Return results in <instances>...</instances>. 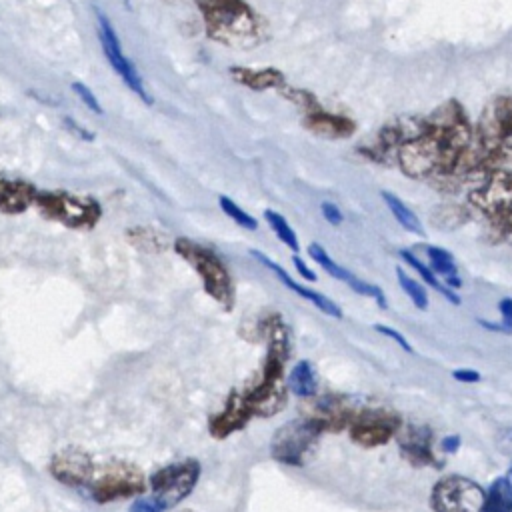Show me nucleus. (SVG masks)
<instances>
[{
  "label": "nucleus",
  "mask_w": 512,
  "mask_h": 512,
  "mask_svg": "<svg viewBox=\"0 0 512 512\" xmlns=\"http://www.w3.org/2000/svg\"><path fill=\"white\" fill-rule=\"evenodd\" d=\"M320 210H322V216H324V220H326L328 224H334V226H340V224H342L344 214H342V210H340L334 202L324 200V202L320 204Z\"/></svg>",
  "instance_id": "473e14b6"
},
{
  "label": "nucleus",
  "mask_w": 512,
  "mask_h": 512,
  "mask_svg": "<svg viewBox=\"0 0 512 512\" xmlns=\"http://www.w3.org/2000/svg\"><path fill=\"white\" fill-rule=\"evenodd\" d=\"M452 378L458 380V382H462V384H476V382H480L482 376H480V372L474 370V368H458V370L452 372Z\"/></svg>",
  "instance_id": "f704fd0d"
},
{
  "label": "nucleus",
  "mask_w": 512,
  "mask_h": 512,
  "mask_svg": "<svg viewBox=\"0 0 512 512\" xmlns=\"http://www.w3.org/2000/svg\"><path fill=\"white\" fill-rule=\"evenodd\" d=\"M470 200L496 220L512 212V170L496 168L470 192Z\"/></svg>",
  "instance_id": "9b49d317"
},
{
  "label": "nucleus",
  "mask_w": 512,
  "mask_h": 512,
  "mask_svg": "<svg viewBox=\"0 0 512 512\" xmlns=\"http://www.w3.org/2000/svg\"><path fill=\"white\" fill-rule=\"evenodd\" d=\"M380 196H382L384 204L388 206V210L392 212L394 220H396L406 232H412V234H416V236H422V234H424L422 222H420V218L416 216V212H414L412 208H408L396 194H392V192H388V190H382Z\"/></svg>",
  "instance_id": "b1692460"
},
{
  "label": "nucleus",
  "mask_w": 512,
  "mask_h": 512,
  "mask_svg": "<svg viewBox=\"0 0 512 512\" xmlns=\"http://www.w3.org/2000/svg\"><path fill=\"white\" fill-rule=\"evenodd\" d=\"M292 264H294V268L298 270V274H300L304 280H312V282L316 280L314 270H312V268H308V264H306L300 256H296V254H294V256H292Z\"/></svg>",
  "instance_id": "e433bc0d"
},
{
  "label": "nucleus",
  "mask_w": 512,
  "mask_h": 512,
  "mask_svg": "<svg viewBox=\"0 0 512 512\" xmlns=\"http://www.w3.org/2000/svg\"><path fill=\"white\" fill-rule=\"evenodd\" d=\"M358 410L360 408L356 406V402L352 398H348L344 394H326V396L314 398L310 412L306 416L312 418L322 428V432H326V430L340 432L342 428L350 426V422Z\"/></svg>",
  "instance_id": "ddd939ff"
},
{
  "label": "nucleus",
  "mask_w": 512,
  "mask_h": 512,
  "mask_svg": "<svg viewBox=\"0 0 512 512\" xmlns=\"http://www.w3.org/2000/svg\"><path fill=\"white\" fill-rule=\"evenodd\" d=\"M308 256H310L322 270H326L332 278H336V280L348 284V286H350L356 294H360V296L374 298L380 308H386V296H384V292H382L380 286H374V284H370V282L360 280L358 276H354L350 270H346L344 266H340L318 242H312V244L308 246Z\"/></svg>",
  "instance_id": "dca6fc26"
},
{
  "label": "nucleus",
  "mask_w": 512,
  "mask_h": 512,
  "mask_svg": "<svg viewBox=\"0 0 512 512\" xmlns=\"http://www.w3.org/2000/svg\"><path fill=\"white\" fill-rule=\"evenodd\" d=\"M38 188L32 182L0 176V212L22 214L36 204Z\"/></svg>",
  "instance_id": "6ab92c4d"
},
{
  "label": "nucleus",
  "mask_w": 512,
  "mask_h": 512,
  "mask_svg": "<svg viewBox=\"0 0 512 512\" xmlns=\"http://www.w3.org/2000/svg\"><path fill=\"white\" fill-rule=\"evenodd\" d=\"M484 488L466 476H444L430 492L434 512H482Z\"/></svg>",
  "instance_id": "0eeeda50"
},
{
  "label": "nucleus",
  "mask_w": 512,
  "mask_h": 512,
  "mask_svg": "<svg viewBox=\"0 0 512 512\" xmlns=\"http://www.w3.org/2000/svg\"><path fill=\"white\" fill-rule=\"evenodd\" d=\"M498 312L502 316V326L512 332V298H502L498 302Z\"/></svg>",
  "instance_id": "c9c22d12"
},
{
  "label": "nucleus",
  "mask_w": 512,
  "mask_h": 512,
  "mask_svg": "<svg viewBox=\"0 0 512 512\" xmlns=\"http://www.w3.org/2000/svg\"><path fill=\"white\" fill-rule=\"evenodd\" d=\"M264 220L268 222V226L272 228V232L276 234V238H278L286 248H290L292 252L298 254V250H300V240H298L294 228L288 224V220H286L280 212H276V210H272V208H266V210H264Z\"/></svg>",
  "instance_id": "bb28decb"
},
{
  "label": "nucleus",
  "mask_w": 512,
  "mask_h": 512,
  "mask_svg": "<svg viewBox=\"0 0 512 512\" xmlns=\"http://www.w3.org/2000/svg\"><path fill=\"white\" fill-rule=\"evenodd\" d=\"M130 242L134 244V246H138V248H146V250H150V248H154V250H162L164 246H166V242H164V238H160V234L158 232H152V230H130Z\"/></svg>",
  "instance_id": "c756f323"
},
{
  "label": "nucleus",
  "mask_w": 512,
  "mask_h": 512,
  "mask_svg": "<svg viewBox=\"0 0 512 512\" xmlns=\"http://www.w3.org/2000/svg\"><path fill=\"white\" fill-rule=\"evenodd\" d=\"M396 438L400 452L408 462H412L414 466H436L430 428L422 424H402Z\"/></svg>",
  "instance_id": "f3484780"
},
{
  "label": "nucleus",
  "mask_w": 512,
  "mask_h": 512,
  "mask_svg": "<svg viewBox=\"0 0 512 512\" xmlns=\"http://www.w3.org/2000/svg\"><path fill=\"white\" fill-rule=\"evenodd\" d=\"M130 512H164L156 500L150 496V498H144V496H138L134 498V502L130 504Z\"/></svg>",
  "instance_id": "72a5a7b5"
},
{
  "label": "nucleus",
  "mask_w": 512,
  "mask_h": 512,
  "mask_svg": "<svg viewBox=\"0 0 512 512\" xmlns=\"http://www.w3.org/2000/svg\"><path fill=\"white\" fill-rule=\"evenodd\" d=\"M402 426V420L396 412L388 408H360L356 416L352 418L348 430L350 438L364 446V448H376L386 442H390Z\"/></svg>",
  "instance_id": "1a4fd4ad"
},
{
  "label": "nucleus",
  "mask_w": 512,
  "mask_h": 512,
  "mask_svg": "<svg viewBox=\"0 0 512 512\" xmlns=\"http://www.w3.org/2000/svg\"><path fill=\"white\" fill-rule=\"evenodd\" d=\"M206 34L230 48H254L266 38V20L244 0H206L198 2Z\"/></svg>",
  "instance_id": "f257e3e1"
},
{
  "label": "nucleus",
  "mask_w": 512,
  "mask_h": 512,
  "mask_svg": "<svg viewBox=\"0 0 512 512\" xmlns=\"http://www.w3.org/2000/svg\"><path fill=\"white\" fill-rule=\"evenodd\" d=\"M96 26H98V38H100V46L104 50V56L108 60V64L112 66V70L122 78V82L146 104H152V96L148 94L144 80L140 76V72L136 70V66L132 64V60L128 56H124L122 46L118 42L116 30L110 24L108 16L102 10H96Z\"/></svg>",
  "instance_id": "6e6552de"
},
{
  "label": "nucleus",
  "mask_w": 512,
  "mask_h": 512,
  "mask_svg": "<svg viewBox=\"0 0 512 512\" xmlns=\"http://www.w3.org/2000/svg\"><path fill=\"white\" fill-rule=\"evenodd\" d=\"M182 512H196V510H182Z\"/></svg>",
  "instance_id": "ea45409f"
},
{
  "label": "nucleus",
  "mask_w": 512,
  "mask_h": 512,
  "mask_svg": "<svg viewBox=\"0 0 512 512\" xmlns=\"http://www.w3.org/2000/svg\"><path fill=\"white\" fill-rule=\"evenodd\" d=\"M252 418V412L246 402L244 390H232L220 412L212 414L208 420V432L212 438H228L230 434L242 430Z\"/></svg>",
  "instance_id": "2eb2a0df"
},
{
  "label": "nucleus",
  "mask_w": 512,
  "mask_h": 512,
  "mask_svg": "<svg viewBox=\"0 0 512 512\" xmlns=\"http://www.w3.org/2000/svg\"><path fill=\"white\" fill-rule=\"evenodd\" d=\"M396 278H398V284L404 290V294L410 298V302L418 310H426L428 308V292H426L424 284H420L416 278L408 276L400 266L396 268Z\"/></svg>",
  "instance_id": "cd10ccee"
},
{
  "label": "nucleus",
  "mask_w": 512,
  "mask_h": 512,
  "mask_svg": "<svg viewBox=\"0 0 512 512\" xmlns=\"http://www.w3.org/2000/svg\"><path fill=\"white\" fill-rule=\"evenodd\" d=\"M428 266L436 276H442V284L450 290H456L462 286V278L458 276V268L454 262V256L440 248V246H426Z\"/></svg>",
  "instance_id": "4be33fe9"
},
{
  "label": "nucleus",
  "mask_w": 512,
  "mask_h": 512,
  "mask_svg": "<svg viewBox=\"0 0 512 512\" xmlns=\"http://www.w3.org/2000/svg\"><path fill=\"white\" fill-rule=\"evenodd\" d=\"M482 512H512V480L510 478H496L486 494Z\"/></svg>",
  "instance_id": "393cba45"
},
{
  "label": "nucleus",
  "mask_w": 512,
  "mask_h": 512,
  "mask_svg": "<svg viewBox=\"0 0 512 512\" xmlns=\"http://www.w3.org/2000/svg\"><path fill=\"white\" fill-rule=\"evenodd\" d=\"M374 330L376 332H380V334H384V336H388L390 340H394L402 350H406V352H414V348L410 346V342L396 330V328H390V326H384V324H374Z\"/></svg>",
  "instance_id": "2f4dec72"
},
{
  "label": "nucleus",
  "mask_w": 512,
  "mask_h": 512,
  "mask_svg": "<svg viewBox=\"0 0 512 512\" xmlns=\"http://www.w3.org/2000/svg\"><path fill=\"white\" fill-rule=\"evenodd\" d=\"M306 128L322 138H346L354 132L356 126L352 120L338 116V114L324 112L320 108L316 112L306 114Z\"/></svg>",
  "instance_id": "412c9836"
},
{
  "label": "nucleus",
  "mask_w": 512,
  "mask_h": 512,
  "mask_svg": "<svg viewBox=\"0 0 512 512\" xmlns=\"http://www.w3.org/2000/svg\"><path fill=\"white\" fill-rule=\"evenodd\" d=\"M250 256H254L262 266H266L272 274H276V278H278L288 290H292V292H296L298 296H302L304 300L312 302V304H314L318 310H322L324 314H328V316H332V318H342V310H340V306H338L334 300H330L328 296H324V294H320V292H316V290H312V288H306V286L298 284L296 280H292V276H290L280 264H276L270 256H266V254L260 252V250H250Z\"/></svg>",
  "instance_id": "a211bd4d"
},
{
  "label": "nucleus",
  "mask_w": 512,
  "mask_h": 512,
  "mask_svg": "<svg viewBox=\"0 0 512 512\" xmlns=\"http://www.w3.org/2000/svg\"><path fill=\"white\" fill-rule=\"evenodd\" d=\"M124 2H126V4H128V0H124Z\"/></svg>",
  "instance_id": "79ce46f5"
},
{
  "label": "nucleus",
  "mask_w": 512,
  "mask_h": 512,
  "mask_svg": "<svg viewBox=\"0 0 512 512\" xmlns=\"http://www.w3.org/2000/svg\"><path fill=\"white\" fill-rule=\"evenodd\" d=\"M198 2H206V0H198Z\"/></svg>",
  "instance_id": "a19ab883"
},
{
  "label": "nucleus",
  "mask_w": 512,
  "mask_h": 512,
  "mask_svg": "<svg viewBox=\"0 0 512 512\" xmlns=\"http://www.w3.org/2000/svg\"><path fill=\"white\" fill-rule=\"evenodd\" d=\"M86 488L94 502L108 504L142 496L148 488V478L144 470L134 462L108 460L96 464Z\"/></svg>",
  "instance_id": "f03ea898"
},
{
  "label": "nucleus",
  "mask_w": 512,
  "mask_h": 512,
  "mask_svg": "<svg viewBox=\"0 0 512 512\" xmlns=\"http://www.w3.org/2000/svg\"><path fill=\"white\" fill-rule=\"evenodd\" d=\"M174 250L196 270L206 294L212 300H216L224 310H232L234 308V284H232L230 272L224 266V262L210 248H206L190 238H176Z\"/></svg>",
  "instance_id": "7ed1b4c3"
},
{
  "label": "nucleus",
  "mask_w": 512,
  "mask_h": 512,
  "mask_svg": "<svg viewBox=\"0 0 512 512\" xmlns=\"http://www.w3.org/2000/svg\"><path fill=\"white\" fill-rule=\"evenodd\" d=\"M322 428L308 416L296 418L280 426L270 440V454L286 466H302L318 444Z\"/></svg>",
  "instance_id": "423d86ee"
},
{
  "label": "nucleus",
  "mask_w": 512,
  "mask_h": 512,
  "mask_svg": "<svg viewBox=\"0 0 512 512\" xmlns=\"http://www.w3.org/2000/svg\"><path fill=\"white\" fill-rule=\"evenodd\" d=\"M288 392L296 394L298 398H312L316 396L318 390V376L310 360H300L296 366L290 370L288 380H286Z\"/></svg>",
  "instance_id": "5701e85b"
},
{
  "label": "nucleus",
  "mask_w": 512,
  "mask_h": 512,
  "mask_svg": "<svg viewBox=\"0 0 512 512\" xmlns=\"http://www.w3.org/2000/svg\"><path fill=\"white\" fill-rule=\"evenodd\" d=\"M72 90H74V94L86 104L88 110H92V112H96V114H102V106H100L96 94H94L84 82H72Z\"/></svg>",
  "instance_id": "7c9ffc66"
},
{
  "label": "nucleus",
  "mask_w": 512,
  "mask_h": 512,
  "mask_svg": "<svg viewBox=\"0 0 512 512\" xmlns=\"http://www.w3.org/2000/svg\"><path fill=\"white\" fill-rule=\"evenodd\" d=\"M218 204H220L222 212H224L232 222H236L240 228L250 230V232H252V230H258V220H256L252 214H248L246 210H242L232 198L220 194V196H218Z\"/></svg>",
  "instance_id": "c85d7f7f"
},
{
  "label": "nucleus",
  "mask_w": 512,
  "mask_h": 512,
  "mask_svg": "<svg viewBox=\"0 0 512 512\" xmlns=\"http://www.w3.org/2000/svg\"><path fill=\"white\" fill-rule=\"evenodd\" d=\"M230 76L234 78V82L262 92V90H270V88H282L284 86V76L280 70L276 68H244V66H232Z\"/></svg>",
  "instance_id": "aec40b11"
},
{
  "label": "nucleus",
  "mask_w": 512,
  "mask_h": 512,
  "mask_svg": "<svg viewBox=\"0 0 512 512\" xmlns=\"http://www.w3.org/2000/svg\"><path fill=\"white\" fill-rule=\"evenodd\" d=\"M508 478L512 480V466H510V472H508Z\"/></svg>",
  "instance_id": "58836bf2"
},
{
  "label": "nucleus",
  "mask_w": 512,
  "mask_h": 512,
  "mask_svg": "<svg viewBox=\"0 0 512 512\" xmlns=\"http://www.w3.org/2000/svg\"><path fill=\"white\" fill-rule=\"evenodd\" d=\"M200 472L202 468L196 458H186V460L172 462L158 468L148 478V488L152 492V498L162 510L176 508L196 488L200 480Z\"/></svg>",
  "instance_id": "39448f33"
},
{
  "label": "nucleus",
  "mask_w": 512,
  "mask_h": 512,
  "mask_svg": "<svg viewBox=\"0 0 512 512\" xmlns=\"http://www.w3.org/2000/svg\"><path fill=\"white\" fill-rule=\"evenodd\" d=\"M96 462L92 454L82 446H62L56 450L48 462L50 476L68 488H82L88 486L94 474Z\"/></svg>",
  "instance_id": "9d476101"
},
{
  "label": "nucleus",
  "mask_w": 512,
  "mask_h": 512,
  "mask_svg": "<svg viewBox=\"0 0 512 512\" xmlns=\"http://www.w3.org/2000/svg\"><path fill=\"white\" fill-rule=\"evenodd\" d=\"M34 206L44 218L72 230H92L102 218L98 200L66 190H38Z\"/></svg>",
  "instance_id": "20e7f679"
},
{
  "label": "nucleus",
  "mask_w": 512,
  "mask_h": 512,
  "mask_svg": "<svg viewBox=\"0 0 512 512\" xmlns=\"http://www.w3.org/2000/svg\"><path fill=\"white\" fill-rule=\"evenodd\" d=\"M400 258L412 268V270H416L418 272V276L428 284V286H432L434 290H438L440 294H444V298L446 300H450L452 304H460V296L454 292V290H450V288H446L444 284H442V280H438V276L430 270V266L428 264H424L422 260H418L410 250H400Z\"/></svg>",
  "instance_id": "a878e982"
},
{
  "label": "nucleus",
  "mask_w": 512,
  "mask_h": 512,
  "mask_svg": "<svg viewBox=\"0 0 512 512\" xmlns=\"http://www.w3.org/2000/svg\"><path fill=\"white\" fill-rule=\"evenodd\" d=\"M440 446H442V450H444V452H456V450H458V446H460V436H456V434L444 436V438H442V442H440Z\"/></svg>",
  "instance_id": "4c0bfd02"
},
{
  "label": "nucleus",
  "mask_w": 512,
  "mask_h": 512,
  "mask_svg": "<svg viewBox=\"0 0 512 512\" xmlns=\"http://www.w3.org/2000/svg\"><path fill=\"white\" fill-rule=\"evenodd\" d=\"M512 138V94L496 98L484 112L478 128V142L488 154L498 152Z\"/></svg>",
  "instance_id": "f8f14e48"
},
{
  "label": "nucleus",
  "mask_w": 512,
  "mask_h": 512,
  "mask_svg": "<svg viewBox=\"0 0 512 512\" xmlns=\"http://www.w3.org/2000/svg\"><path fill=\"white\" fill-rule=\"evenodd\" d=\"M248 408L252 412V418H270L286 408L288 402V386L282 378H268L262 376L256 384H252L248 390H244Z\"/></svg>",
  "instance_id": "4468645a"
}]
</instances>
